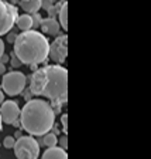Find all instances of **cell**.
<instances>
[{
	"label": "cell",
	"mask_w": 151,
	"mask_h": 159,
	"mask_svg": "<svg viewBox=\"0 0 151 159\" xmlns=\"http://www.w3.org/2000/svg\"><path fill=\"white\" fill-rule=\"evenodd\" d=\"M30 93L44 97L51 104H64L68 98V71L61 66H47L34 71L30 80Z\"/></svg>",
	"instance_id": "cell-1"
},
{
	"label": "cell",
	"mask_w": 151,
	"mask_h": 159,
	"mask_svg": "<svg viewBox=\"0 0 151 159\" xmlns=\"http://www.w3.org/2000/svg\"><path fill=\"white\" fill-rule=\"evenodd\" d=\"M20 124L24 131L34 136H43L49 132L55 124L51 104L44 99H30L20 109Z\"/></svg>",
	"instance_id": "cell-2"
},
{
	"label": "cell",
	"mask_w": 151,
	"mask_h": 159,
	"mask_svg": "<svg viewBox=\"0 0 151 159\" xmlns=\"http://www.w3.org/2000/svg\"><path fill=\"white\" fill-rule=\"evenodd\" d=\"M13 44V54L21 61V64L36 66L44 63L48 57V40L44 34L36 30H28L17 34Z\"/></svg>",
	"instance_id": "cell-3"
},
{
	"label": "cell",
	"mask_w": 151,
	"mask_h": 159,
	"mask_svg": "<svg viewBox=\"0 0 151 159\" xmlns=\"http://www.w3.org/2000/svg\"><path fill=\"white\" fill-rule=\"evenodd\" d=\"M17 159H38L40 145L33 136H20L13 146Z\"/></svg>",
	"instance_id": "cell-4"
},
{
	"label": "cell",
	"mask_w": 151,
	"mask_h": 159,
	"mask_svg": "<svg viewBox=\"0 0 151 159\" xmlns=\"http://www.w3.org/2000/svg\"><path fill=\"white\" fill-rule=\"evenodd\" d=\"M27 84V77L24 75L21 71H10L6 73L2 81V91L6 93L10 97H16L21 94L26 88Z\"/></svg>",
	"instance_id": "cell-5"
},
{
	"label": "cell",
	"mask_w": 151,
	"mask_h": 159,
	"mask_svg": "<svg viewBox=\"0 0 151 159\" xmlns=\"http://www.w3.org/2000/svg\"><path fill=\"white\" fill-rule=\"evenodd\" d=\"M17 17H19V11L16 6L7 3L4 0H0V36L7 34L13 29Z\"/></svg>",
	"instance_id": "cell-6"
},
{
	"label": "cell",
	"mask_w": 151,
	"mask_h": 159,
	"mask_svg": "<svg viewBox=\"0 0 151 159\" xmlns=\"http://www.w3.org/2000/svg\"><path fill=\"white\" fill-rule=\"evenodd\" d=\"M68 54V37L64 36H57V39L48 47V56L57 64H62L66 58Z\"/></svg>",
	"instance_id": "cell-7"
},
{
	"label": "cell",
	"mask_w": 151,
	"mask_h": 159,
	"mask_svg": "<svg viewBox=\"0 0 151 159\" xmlns=\"http://www.w3.org/2000/svg\"><path fill=\"white\" fill-rule=\"evenodd\" d=\"M0 118L2 122L13 125L20 118V107L16 101H3L0 104Z\"/></svg>",
	"instance_id": "cell-8"
},
{
	"label": "cell",
	"mask_w": 151,
	"mask_h": 159,
	"mask_svg": "<svg viewBox=\"0 0 151 159\" xmlns=\"http://www.w3.org/2000/svg\"><path fill=\"white\" fill-rule=\"evenodd\" d=\"M40 27H41V30H43L44 33L49 34V36H59V33H61V26H59L58 20H55L54 17L43 19Z\"/></svg>",
	"instance_id": "cell-9"
},
{
	"label": "cell",
	"mask_w": 151,
	"mask_h": 159,
	"mask_svg": "<svg viewBox=\"0 0 151 159\" xmlns=\"http://www.w3.org/2000/svg\"><path fill=\"white\" fill-rule=\"evenodd\" d=\"M41 159H68V155L65 149L59 146H52V148H47Z\"/></svg>",
	"instance_id": "cell-10"
},
{
	"label": "cell",
	"mask_w": 151,
	"mask_h": 159,
	"mask_svg": "<svg viewBox=\"0 0 151 159\" xmlns=\"http://www.w3.org/2000/svg\"><path fill=\"white\" fill-rule=\"evenodd\" d=\"M43 6V0H26V2H20V7L26 11L27 14L38 13V10Z\"/></svg>",
	"instance_id": "cell-11"
},
{
	"label": "cell",
	"mask_w": 151,
	"mask_h": 159,
	"mask_svg": "<svg viewBox=\"0 0 151 159\" xmlns=\"http://www.w3.org/2000/svg\"><path fill=\"white\" fill-rule=\"evenodd\" d=\"M17 27H19L21 31H28V30L33 29V23H31V16L30 14H21V16L17 17L16 20Z\"/></svg>",
	"instance_id": "cell-12"
},
{
	"label": "cell",
	"mask_w": 151,
	"mask_h": 159,
	"mask_svg": "<svg viewBox=\"0 0 151 159\" xmlns=\"http://www.w3.org/2000/svg\"><path fill=\"white\" fill-rule=\"evenodd\" d=\"M57 143H58V138H57V135L49 131V132H47V134L43 135V138L40 139L38 145H44L45 148H52V146H57Z\"/></svg>",
	"instance_id": "cell-13"
},
{
	"label": "cell",
	"mask_w": 151,
	"mask_h": 159,
	"mask_svg": "<svg viewBox=\"0 0 151 159\" xmlns=\"http://www.w3.org/2000/svg\"><path fill=\"white\" fill-rule=\"evenodd\" d=\"M58 17H59V21H58L59 26L62 27L64 30H66L68 29V3L66 2H64L61 9H59Z\"/></svg>",
	"instance_id": "cell-14"
},
{
	"label": "cell",
	"mask_w": 151,
	"mask_h": 159,
	"mask_svg": "<svg viewBox=\"0 0 151 159\" xmlns=\"http://www.w3.org/2000/svg\"><path fill=\"white\" fill-rule=\"evenodd\" d=\"M30 16H31V23H33V27L34 29H38L40 24H41V21H43L41 14L40 13H33V14H30Z\"/></svg>",
	"instance_id": "cell-15"
},
{
	"label": "cell",
	"mask_w": 151,
	"mask_h": 159,
	"mask_svg": "<svg viewBox=\"0 0 151 159\" xmlns=\"http://www.w3.org/2000/svg\"><path fill=\"white\" fill-rule=\"evenodd\" d=\"M14 143H16L14 136H6V138L3 139V145H4V148H7V149H13Z\"/></svg>",
	"instance_id": "cell-16"
},
{
	"label": "cell",
	"mask_w": 151,
	"mask_h": 159,
	"mask_svg": "<svg viewBox=\"0 0 151 159\" xmlns=\"http://www.w3.org/2000/svg\"><path fill=\"white\" fill-rule=\"evenodd\" d=\"M58 142H59V148H62L66 151V146H68V138H66V135L61 136V138L58 139Z\"/></svg>",
	"instance_id": "cell-17"
},
{
	"label": "cell",
	"mask_w": 151,
	"mask_h": 159,
	"mask_svg": "<svg viewBox=\"0 0 151 159\" xmlns=\"http://www.w3.org/2000/svg\"><path fill=\"white\" fill-rule=\"evenodd\" d=\"M10 63H11V67H14V68H19V67H21V61H20L19 58H17L16 56H11V58H10Z\"/></svg>",
	"instance_id": "cell-18"
},
{
	"label": "cell",
	"mask_w": 151,
	"mask_h": 159,
	"mask_svg": "<svg viewBox=\"0 0 151 159\" xmlns=\"http://www.w3.org/2000/svg\"><path fill=\"white\" fill-rule=\"evenodd\" d=\"M61 121H62V128H64V132L66 134V131H68V115H66V114H64V115L61 116Z\"/></svg>",
	"instance_id": "cell-19"
},
{
	"label": "cell",
	"mask_w": 151,
	"mask_h": 159,
	"mask_svg": "<svg viewBox=\"0 0 151 159\" xmlns=\"http://www.w3.org/2000/svg\"><path fill=\"white\" fill-rule=\"evenodd\" d=\"M16 37H17L16 33H9V36H7V41H9V43H14Z\"/></svg>",
	"instance_id": "cell-20"
},
{
	"label": "cell",
	"mask_w": 151,
	"mask_h": 159,
	"mask_svg": "<svg viewBox=\"0 0 151 159\" xmlns=\"http://www.w3.org/2000/svg\"><path fill=\"white\" fill-rule=\"evenodd\" d=\"M6 74V64L0 63V75H4Z\"/></svg>",
	"instance_id": "cell-21"
},
{
	"label": "cell",
	"mask_w": 151,
	"mask_h": 159,
	"mask_svg": "<svg viewBox=\"0 0 151 159\" xmlns=\"http://www.w3.org/2000/svg\"><path fill=\"white\" fill-rule=\"evenodd\" d=\"M4 54V41L0 39V57Z\"/></svg>",
	"instance_id": "cell-22"
},
{
	"label": "cell",
	"mask_w": 151,
	"mask_h": 159,
	"mask_svg": "<svg viewBox=\"0 0 151 159\" xmlns=\"http://www.w3.org/2000/svg\"><path fill=\"white\" fill-rule=\"evenodd\" d=\"M0 60H2V61H0V63H3V64H6L7 61H9V57L6 56V54H3V56L0 57Z\"/></svg>",
	"instance_id": "cell-23"
},
{
	"label": "cell",
	"mask_w": 151,
	"mask_h": 159,
	"mask_svg": "<svg viewBox=\"0 0 151 159\" xmlns=\"http://www.w3.org/2000/svg\"><path fill=\"white\" fill-rule=\"evenodd\" d=\"M31 95H33V94L30 93V89H28V91H26V93H24V98H26V99H28V101H30V99H31Z\"/></svg>",
	"instance_id": "cell-24"
},
{
	"label": "cell",
	"mask_w": 151,
	"mask_h": 159,
	"mask_svg": "<svg viewBox=\"0 0 151 159\" xmlns=\"http://www.w3.org/2000/svg\"><path fill=\"white\" fill-rule=\"evenodd\" d=\"M3 101H4V93L2 91V89H0V104L3 102Z\"/></svg>",
	"instance_id": "cell-25"
},
{
	"label": "cell",
	"mask_w": 151,
	"mask_h": 159,
	"mask_svg": "<svg viewBox=\"0 0 151 159\" xmlns=\"http://www.w3.org/2000/svg\"><path fill=\"white\" fill-rule=\"evenodd\" d=\"M2 124L3 122H2V118H0V131H2Z\"/></svg>",
	"instance_id": "cell-26"
},
{
	"label": "cell",
	"mask_w": 151,
	"mask_h": 159,
	"mask_svg": "<svg viewBox=\"0 0 151 159\" xmlns=\"http://www.w3.org/2000/svg\"><path fill=\"white\" fill-rule=\"evenodd\" d=\"M20 2H26V0H20Z\"/></svg>",
	"instance_id": "cell-27"
},
{
	"label": "cell",
	"mask_w": 151,
	"mask_h": 159,
	"mask_svg": "<svg viewBox=\"0 0 151 159\" xmlns=\"http://www.w3.org/2000/svg\"><path fill=\"white\" fill-rule=\"evenodd\" d=\"M4 2H6V0H4Z\"/></svg>",
	"instance_id": "cell-28"
}]
</instances>
